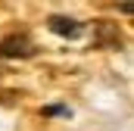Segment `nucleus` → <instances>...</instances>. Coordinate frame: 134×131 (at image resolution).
Segmentation results:
<instances>
[{
  "label": "nucleus",
  "instance_id": "obj_1",
  "mask_svg": "<svg viewBox=\"0 0 134 131\" xmlns=\"http://www.w3.org/2000/svg\"><path fill=\"white\" fill-rule=\"evenodd\" d=\"M31 53H34V44L28 34H9L0 41V56H6V59H22Z\"/></svg>",
  "mask_w": 134,
  "mask_h": 131
},
{
  "label": "nucleus",
  "instance_id": "obj_2",
  "mask_svg": "<svg viewBox=\"0 0 134 131\" xmlns=\"http://www.w3.org/2000/svg\"><path fill=\"white\" fill-rule=\"evenodd\" d=\"M47 28H50L53 34H59V37H78V34H81V22L56 13V16H50V19H47Z\"/></svg>",
  "mask_w": 134,
  "mask_h": 131
},
{
  "label": "nucleus",
  "instance_id": "obj_3",
  "mask_svg": "<svg viewBox=\"0 0 134 131\" xmlns=\"http://www.w3.org/2000/svg\"><path fill=\"white\" fill-rule=\"evenodd\" d=\"M41 112H44V116H56V119H72V109H69V106H63V103H53V106H44Z\"/></svg>",
  "mask_w": 134,
  "mask_h": 131
},
{
  "label": "nucleus",
  "instance_id": "obj_4",
  "mask_svg": "<svg viewBox=\"0 0 134 131\" xmlns=\"http://www.w3.org/2000/svg\"><path fill=\"white\" fill-rule=\"evenodd\" d=\"M119 6H122V13H131V9H134V3H131V0H122Z\"/></svg>",
  "mask_w": 134,
  "mask_h": 131
}]
</instances>
